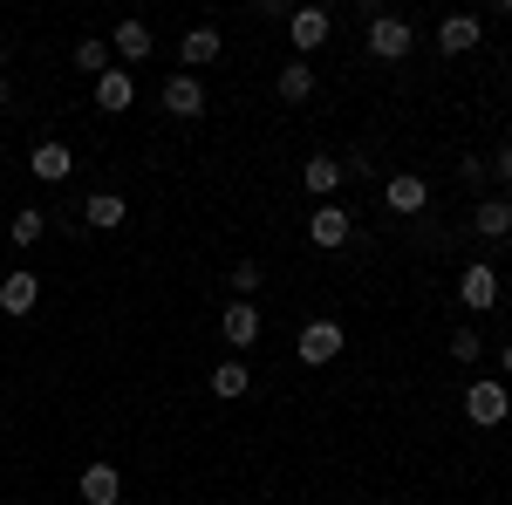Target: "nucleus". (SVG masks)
I'll return each instance as SVG.
<instances>
[{"label": "nucleus", "instance_id": "26", "mask_svg": "<svg viewBox=\"0 0 512 505\" xmlns=\"http://www.w3.org/2000/svg\"><path fill=\"white\" fill-rule=\"evenodd\" d=\"M485 355V335L478 328H451V362H478Z\"/></svg>", "mask_w": 512, "mask_h": 505}, {"label": "nucleus", "instance_id": "20", "mask_svg": "<svg viewBox=\"0 0 512 505\" xmlns=\"http://www.w3.org/2000/svg\"><path fill=\"white\" fill-rule=\"evenodd\" d=\"M274 96L280 103H308V96H315V62H287L274 76Z\"/></svg>", "mask_w": 512, "mask_h": 505}, {"label": "nucleus", "instance_id": "28", "mask_svg": "<svg viewBox=\"0 0 512 505\" xmlns=\"http://www.w3.org/2000/svg\"><path fill=\"white\" fill-rule=\"evenodd\" d=\"M499 369H506V376H512V342H506V355H499Z\"/></svg>", "mask_w": 512, "mask_h": 505}, {"label": "nucleus", "instance_id": "13", "mask_svg": "<svg viewBox=\"0 0 512 505\" xmlns=\"http://www.w3.org/2000/svg\"><path fill=\"white\" fill-rule=\"evenodd\" d=\"M130 103H137V76H130V69H103V76H96V110L123 117Z\"/></svg>", "mask_w": 512, "mask_h": 505}, {"label": "nucleus", "instance_id": "2", "mask_svg": "<svg viewBox=\"0 0 512 505\" xmlns=\"http://www.w3.org/2000/svg\"><path fill=\"white\" fill-rule=\"evenodd\" d=\"M410 48H417V28L403 14H369V55L376 62H403Z\"/></svg>", "mask_w": 512, "mask_h": 505}, {"label": "nucleus", "instance_id": "7", "mask_svg": "<svg viewBox=\"0 0 512 505\" xmlns=\"http://www.w3.org/2000/svg\"><path fill=\"white\" fill-rule=\"evenodd\" d=\"M287 41H294V62H308L321 41H328V7H294L287 14Z\"/></svg>", "mask_w": 512, "mask_h": 505}, {"label": "nucleus", "instance_id": "25", "mask_svg": "<svg viewBox=\"0 0 512 505\" xmlns=\"http://www.w3.org/2000/svg\"><path fill=\"white\" fill-rule=\"evenodd\" d=\"M458 178H465V185L485 198V185H492V157H478V151H472V157H458Z\"/></svg>", "mask_w": 512, "mask_h": 505}, {"label": "nucleus", "instance_id": "29", "mask_svg": "<svg viewBox=\"0 0 512 505\" xmlns=\"http://www.w3.org/2000/svg\"><path fill=\"white\" fill-rule=\"evenodd\" d=\"M0 82H7V48H0Z\"/></svg>", "mask_w": 512, "mask_h": 505}, {"label": "nucleus", "instance_id": "17", "mask_svg": "<svg viewBox=\"0 0 512 505\" xmlns=\"http://www.w3.org/2000/svg\"><path fill=\"white\" fill-rule=\"evenodd\" d=\"M110 48H117V69H137V62H144V55L158 48V35H151V21H123Z\"/></svg>", "mask_w": 512, "mask_h": 505}, {"label": "nucleus", "instance_id": "15", "mask_svg": "<svg viewBox=\"0 0 512 505\" xmlns=\"http://www.w3.org/2000/svg\"><path fill=\"white\" fill-rule=\"evenodd\" d=\"M342 178H349V171H342V157H328V151L301 164V185H308L321 205H335V185H342Z\"/></svg>", "mask_w": 512, "mask_h": 505}, {"label": "nucleus", "instance_id": "23", "mask_svg": "<svg viewBox=\"0 0 512 505\" xmlns=\"http://www.w3.org/2000/svg\"><path fill=\"white\" fill-rule=\"evenodd\" d=\"M7 239H14V246H41V239H48V212H35V205H21V212L7 219Z\"/></svg>", "mask_w": 512, "mask_h": 505}, {"label": "nucleus", "instance_id": "10", "mask_svg": "<svg viewBox=\"0 0 512 505\" xmlns=\"http://www.w3.org/2000/svg\"><path fill=\"white\" fill-rule=\"evenodd\" d=\"M28 171H35L41 185H62V178L76 171V157H69V144H62V137H41L35 151H28Z\"/></svg>", "mask_w": 512, "mask_h": 505}, {"label": "nucleus", "instance_id": "6", "mask_svg": "<svg viewBox=\"0 0 512 505\" xmlns=\"http://www.w3.org/2000/svg\"><path fill=\"white\" fill-rule=\"evenodd\" d=\"M383 205H390L396 219H417V212L431 205V185H424L417 171H390V178H383Z\"/></svg>", "mask_w": 512, "mask_h": 505}, {"label": "nucleus", "instance_id": "21", "mask_svg": "<svg viewBox=\"0 0 512 505\" xmlns=\"http://www.w3.org/2000/svg\"><path fill=\"white\" fill-rule=\"evenodd\" d=\"M246 389H253V369H246V362H219V369H212V396H219V403H239V396H246Z\"/></svg>", "mask_w": 512, "mask_h": 505}, {"label": "nucleus", "instance_id": "30", "mask_svg": "<svg viewBox=\"0 0 512 505\" xmlns=\"http://www.w3.org/2000/svg\"><path fill=\"white\" fill-rule=\"evenodd\" d=\"M0 110H7V82H0Z\"/></svg>", "mask_w": 512, "mask_h": 505}, {"label": "nucleus", "instance_id": "3", "mask_svg": "<svg viewBox=\"0 0 512 505\" xmlns=\"http://www.w3.org/2000/svg\"><path fill=\"white\" fill-rule=\"evenodd\" d=\"M499 294H506V280H499V273L485 267V260L458 267V301H465L472 314H492V308H499Z\"/></svg>", "mask_w": 512, "mask_h": 505}, {"label": "nucleus", "instance_id": "27", "mask_svg": "<svg viewBox=\"0 0 512 505\" xmlns=\"http://www.w3.org/2000/svg\"><path fill=\"white\" fill-rule=\"evenodd\" d=\"M492 178H499V185H506V192H512V137H506V144H499V151H492Z\"/></svg>", "mask_w": 512, "mask_h": 505}, {"label": "nucleus", "instance_id": "9", "mask_svg": "<svg viewBox=\"0 0 512 505\" xmlns=\"http://www.w3.org/2000/svg\"><path fill=\"white\" fill-rule=\"evenodd\" d=\"M158 103H164L178 123H192V117H205V82L178 69V76H164V96H158Z\"/></svg>", "mask_w": 512, "mask_h": 505}, {"label": "nucleus", "instance_id": "4", "mask_svg": "<svg viewBox=\"0 0 512 505\" xmlns=\"http://www.w3.org/2000/svg\"><path fill=\"white\" fill-rule=\"evenodd\" d=\"M465 417H472L478 430H499L512 417V389L506 383H472L465 389Z\"/></svg>", "mask_w": 512, "mask_h": 505}, {"label": "nucleus", "instance_id": "14", "mask_svg": "<svg viewBox=\"0 0 512 505\" xmlns=\"http://www.w3.org/2000/svg\"><path fill=\"white\" fill-rule=\"evenodd\" d=\"M76 492H82V505H117L123 499V471L117 465H89L76 478Z\"/></svg>", "mask_w": 512, "mask_h": 505}, {"label": "nucleus", "instance_id": "16", "mask_svg": "<svg viewBox=\"0 0 512 505\" xmlns=\"http://www.w3.org/2000/svg\"><path fill=\"white\" fill-rule=\"evenodd\" d=\"M178 62H185V76H192V69H212V62H219V28H212V21H198L192 35L178 41Z\"/></svg>", "mask_w": 512, "mask_h": 505}, {"label": "nucleus", "instance_id": "1", "mask_svg": "<svg viewBox=\"0 0 512 505\" xmlns=\"http://www.w3.org/2000/svg\"><path fill=\"white\" fill-rule=\"evenodd\" d=\"M342 349H349V328H342V321H328V314H315V321L301 328V342H294V355H301L308 369H328Z\"/></svg>", "mask_w": 512, "mask_h": 505}, {"label": "nucleus", "instance_id": "8", "mask_svg": "<svg viewBox=\"0 0 512 505\" xmlns=\"http://www.w3.org/2000/svg\"><path fill=\"white\" fill-rule=\"evenodd\" d=\"M260 328H267V321H260L253 301H226V308H219V335H226V349H253Z\"/></svg>", "mask_w": 512, "mask_h": 505}, {"label": "nucleus", "instance_id": "18", "mask_svg": "<svg viewBox=\"0 0 512 505\" xmlns=\"http://www.w3.org/2000/svg\"><path fill=\"white\" fill-rule=\"evenodd\" d=\"M123 219H130V205L117 192H89L82 198V226H96V233H117Z\"/></svg>", "mask_w": 512, "mask_h": 505}, {"label": "nucleus", "instance_id": "24", "mask_svg": "<svg viewBox=\"0 0 512 505\" xmlns=\"http://www.w3.org/2000/svg\"><path fill=\"white\" fill-rule=\"evenodd\" d=\"M226 280H233V301H253V294H260V280H267V267H260V260H239Z\"/></svg>", "mask_w": 512, "mask_h": 505}, {"label": "nucleus", "instance_id": "12", "mask_svg": "<svg viewBox=\"0 0 512 505\" xmlns=\"http://www.w3.org/2000/svg\"><path fill=\"white\" fill-rule=\"evenodd\" d=\"M472 233H478V239H492V246H499V239H512V198H499V192H485V198H478Z\"/></svg>", "mask_w": 512, "mask_h": 505}, {"label": "nucleus", "instance_id": "19", "mask_svg": "<svg viewBox=\"0 0 512 505\" xmlns=\"http://www.w3.org/2000/svg\"><path fill=\"white\" fill-rule=\"evenodd\" d=\"M41 280L35 273H0V314H35Z\"/></svg>", "mask_w": 512, "mask_h": 505}, {"label": "nucleus", "instance_id": "11", "mask_svg": "<svg viewBox=\"0 0 512 505\" xmlns=\"http://www.w3.org/2000/svg\"><path fill=\"white\" fill-rule=\"evenodd\" d=\"M478 41H485V21H478V14H444V21H437V48H444V55H472Z\"/></svg>", "mask_w": 512, "mask_h": 505}, {"label": "nucleus", "instance_id": "5", "mask_svg": "<svg viewBox=\"0 0 512 505\" xmlns=\"http://www.w3.org/2000/svg\"><path fill=\"white\" fill-rule=\"evenodd\" d=\"M308 239H315L321 253H342L355 239V212H342V205H315L308 212Z\"/></svg>", "mask_w": 512, "mask_h": 505}, {"label": "nucleus", "instance_id": "22", "mask_svg": "<svg viewBox=\"0 0 512 505\" xmlns=\"http://www.w3.org/2000/svg\"><path fill=\"white\" fill-rule=\"evenodd\" d=\"M76 69H82L89 82L103 76V69H117V55H110V41H103V35H82V41H76Z\"/></svg>", "mask_w": 512, "mask_h": 505}, {"label": "nucleus", "instance_id": "31", "mask_svg": "<svg viewBox=\"0 0 512 505\" xmlns=\"http://www.w3.org/2000/svg\"><path fill=\"white\" fill-rule=\"evenodd\" d=\"M383 505H396V499H383Z\"/></svg>", "mask_w": 512, "mask_h": 505}]
</instances>
